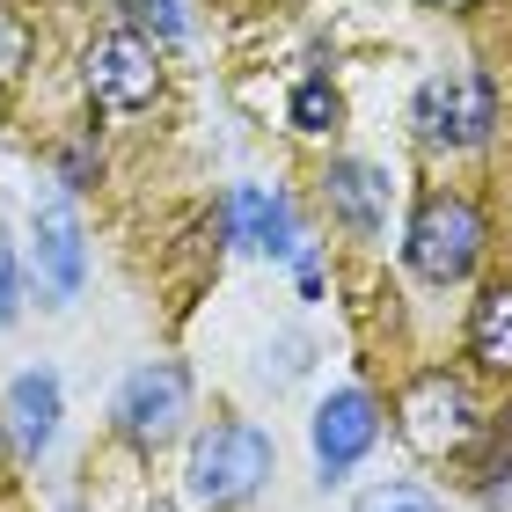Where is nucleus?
<instances>
[{
	"label": "nucleus",
	"instance_id": "obj_1",
	"mask_svg": "<svg viewBox=\"0 0 512 512\" xmlns=\"http://www.w3.org/2000/svg\"><path fill=\"white\" fill-rule=\"evenodd\" d=\"M271 432H256L249 417H213L191 439V498L213 512H235L271 483Z\"/></svg>",
	"mask_w": 512,
	"mask_h": 512
},
{
	"label": "nucleus",
	"instance_id": "obj_2",
	"mask_svg": "<svg viewBox=\"0 0 512 512\" xmlns=\"http://www.w3.org/2000/svg\"><path fill=\"white\" fill-rule=\"evenodd\" d=\"M417 132L432 139V147H483V139L498 132V81L483 74V66H447V74H432L417 88Z\"/></svg>",
	"mask_w": 512,
	"mask_h": 512
},
{
	"label": "nucleus",
	"instance_id": "obj_3",
	"mask_svg": "<svg viewBox=\"0 0 512 512\" xmlns=\"http://www.w3.org/2000/svg\"><path fill=\"white\" fill-rule=\"evenodd\" d=\"M476 256H483V213L461 191H432L425 205H417V220H410V264H417V278L461 286V278L476 271Z\"/></svg>",
	"mask_w": 512,
	"mask_h": 512
},
{
	"label": "nucleus",
	"instance_id": "obj_4",
	"mask_svg": "<svg viewBox=\"0 0 512 512\" xmlns=\"http://www.w3.org/2000/svg\"><path fill=\"white\" fill-rule=\"evenodd\" d=\"M183 417H191V374H183L176 359L139 366V374L118 388V403H110V425H118V439L139 447V454L169 447V439L183 432Z\"/></svg>",
	"mask_w": 512,
	"mask_h": 512
},
{
	"label": "nucleus",
	"instance_id": "obj_5",
	"mask_svg": "<svg viewBox=\"0 0 512 512\" xmlns=\"http://www.w3.org/2000/svg\"><path fill=\"white\" fill-rule=\"evenodd\" d=\"M81 88H88V103L96 110H147L161 96V66H154V44L139 37V30H110L96 37L81 52Z\"/></svg>",
	"mask_w": 512,
	"mask_h": 512
},
{
	"label": "nucleus",
	"instance_id": "obj_6",
	"mask_svg": "<svg viewBox=\"0 0 512 512\" xmlns=\"http://www.w3.org/2000/svg\"><path fill=\"white\" fill-rule=\"evenodd\" d=\"M403 439H410V454H425V461H454L476 439L469 388H461L454 374H417L403 388Z\"/></svg>",
	"mask_w": 512,
	"mask_h": 512
},
{
	"label": "nucleus",
	"instance_id": "obj_7",
	"mask_svg": "<svg viewBox=\"0 0 512 512\" xmlns=\"http://www.w3.org/2000/svg\"><path fill=\"white\" fill-rule=\"evenodd\" d=\"M374 439H381L374 395H366V388H337L330 403L315 410V469H322V483H337L366 447H374Z\"/></svg>",
	"mask_w": 512,
	"mask_h": 512
},
{
	"label": "nucleus",
	"instance_id": "obj_8",
	"mask_svg": "<svg viewBox=\"0 0 512 512\" xmlns=\"http://www.w3.org/2000/svg\"><path fill=\"white\" fill-rule=\"evenodd\" d=\"M30 242H37V271H44V286H52L59 300H74V293H81V278H88L81 213H74L66 198H44L37 213H30Z\"/></svg>",
	"mask_w": 512,
	"mask_h": 512
},
{
	"label": "nucleus",
	"instance_id": "obj_9",
	"mask_svg": "<svg viewBox=\"0 0 512 512\" xmlns=\"http://www.w3.org/2000/svg\"><path fill=\"white\" fill-rule=\"evenodd\" d=\"M322 205H330L337 227H352V235L374 242L388 227V169H374V161H330V176H322Z\"/></svg>",
	"mask_w": 512,
	"mask_h": 512
},
{
	"label": "nucleus",
	"instance_id": "obj_10",
	"mask_svg": "<svg viewBox=\"0 0 512 512\" xmlns=\"http://www.w3.org/2000/svg\"><path fill=\"white\" fill-rule=\"evenodd\" d=\"M220 220H227V235L242 249H256V256H286L293 249V213H286L278 191H227Z\"/></svg>",
	"mask_w": 512,
	"mask_h": 512
},
{
	"label": "nucleus",
	"instance_id": "obj_11",
	"mask_svg": "<svg viewBox=\"0 0 512 512\" xmlns=\"http://www.w3.org/2000/svg\"><path fill=\"white\" fill-rule=\"evenodd\" d=\"M469 359L491 374H512V278L483 286V300L469 308Z\"/></svg>",
	"mask_w": 512,
	"mask_h": 512
},
{
	"label": "nucleus",
	"instance_id": "obj_12",
	"mask_svg": "<svg viewBox=\"0 0 512 512\" xmlns=\"http://www.w3.org/2000/svg\"><path fill=\"white\" fill-rule=\"evenodd\" d=\"M8 417H15V439L30 454L52 447V432H59V381L52 374H15L8 381Z\"/></svg>",
	"mask_w": 512,
	"mask_h": 512
},
{
	"label": "nucleus",
	"instance_id": "obj_13",
	"mask_svg": "<svg viewBox=\"0 0 512 512\" xmlns=\"http://www.w3.org/2000/svg\"><path fill=\"white\" fill-rule=\"evenodd\" d=\"M337 118H344V103H337L330 81H300V88H293V132L322 139V132H337Z\"/></svg>",
	"mask_w": 512,
	"mask_h": 512
},
{
	"label": "nucleus",
	"instance_id": "obj_14",
	"mask_svg": "<svg viewBox=\"0 0 512 512\" xmlns=\"http://www.w3.org/2000/svg\"><path fill=\"white\" fill-rule=\"evenodd\" d=\"M22 66H30V22L15 8H0V88L22 81Z\"/></svg>",
	"mask_w": 512,
	"mask_h": 512
},
{
	"label": "nucleus",
	"instance_id": "obj_15",
	"mask_svg": "<svg viewBox=\"0 0 512 512\" xmlns=\"http://www.w3.org/2000/svg\"><path fill=\"white\" fill-rule=\"evenodd\" d=\"M125 15L154 37H183V0H125Z\"/></svg>",
	"mask_w": 512,
	"mask_h": 512
},
{
	"label": "nucleus",
	"instance_id": "obj_16",
	"mask_svg": "<svg viewBox=\"0 0 512 512\" xmlns=\"http://www.w3.org/2000/svg\"><path fill=\"white\" fill-rule=\"evenodd\" d=\"M359 512H439L425 491H410V483H381V491H366Z\"/></svg>",
	"mask_w": 512,
	"mask_h": 512
},
{
	"label": "nucleus",
	"instance_id": "obj_17",
	"mask_svg": "<svg viewBox=\"0 0 512 512\" xmlns=\"http://www.w3.org/2000/svg\"><path fill=\"white\" fill-rule=\"evenodd\" d=\"M15 249H8V235H0V322H15Z\"/></svg>",
	"mask_w": 512,
	"mask_h": 512
},
{
	"label": "nucleus",
	"instance_id": "obj_18",
	"mask_svg": "<svg viewBox=\"0 0 512 512\" xmlns=\"http://www.w3.org/2000/svg\"><path fill=\"white\" fill-rule=\"evenodd\" d=\"M432 8H476V0H432Z\"/></svg>",
	"mask_w": 512,
	"mask_h": 512
}]
</instances>
